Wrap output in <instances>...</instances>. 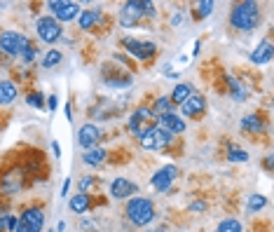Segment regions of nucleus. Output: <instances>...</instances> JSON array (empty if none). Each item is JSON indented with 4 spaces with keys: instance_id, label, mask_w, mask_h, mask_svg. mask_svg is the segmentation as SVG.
<instances>
[{
    "instance_id": "2eb2a0df",
    "label": "nucleus",
    "mask_w": 274,
    "mask_h": 232,
    "mask_svg": "<svg viewBox=\"0 0 274 232\" xmlns=\"http://www.w3.org/2000/svg\"><path fill=\"white\" fill-rule=\"evenodd\" d=\"M159 129H164V132H169L171 136L174 134H183L185 132V122H183L181 115H176V113H166V115L159 117Z\"/></svg>"
},
{
    "instance_id": "6ab92c4d",
    "label": "nucleus",
    "mask_w": 274,
    "mask_h": 232,
    "mask_svg": "<svg viewBox=\"0 0 274 232\" xmlns=\"http://www.w3.org/2000/svg\"><path fill=\"white\" fill-rule=\"evenodd\" d=\"M89 204H92V199H89L87 193H77L71 197V202H68V206H71L73 214H85V211H89Z\"/></svg>"
},
{
    "instance_id": "e433bc0d",
    "label": "nucleus",
    "mask_w": 274,
    "mask_h": 232,
    "mask_svg": "<svg viewBox=\"0 0 274 232\" xmlns=\"http://www.w3.org/2000/svg\"><path fill=\"white\" fill-rule=\"evenodd\" d=\"M7 230V216H0V232Z\"/></svg>"
},
{
    "instance_id": "1a4fd4ad",
    "label": "nucleus",
    "mask_w": 274,
    "mask_h": 232,
    "mask_svg": "<svg viewBox=\"0 0 274 232\" xmlns=\"http://www.w3.org/2000/svg\"><path fill=\"white\" fill-rule=\"evenodd\" d=\"M45 225V214L40 209H26L19 218V225L14 232H40Z\"/></svg>"
},
{
    "instance_id": "4be33fe9",
    "label": "nucleus",
    "mask_w": 274,
    "mask_h": 232,
    "mask_svg": "<svg viewBox=\"0 0 274 232\" xmlns=\"http://www.w3.org/2000/svg\"><path fill=\"white\" fill-rule=\"evenodd\" d=\"M227 85H230V94H232V99L235 101H246V96H248V92H246V87L237 80V77H227Z\"/></svg>"
},
{
    "instance_id": "2f4dec72",
    "label": "nucleus",
    "mask_w": 274,
    "mask_h": 232,
    "mask_svg": "<svg viewBox=\"0 0 274 232\" xmlns=\"http://www.w3.org/2000/svg\"><path fill=\"white\" fill-rule=\"evenodd\" d=\"M3 190H5V193H14V190H19V181H14V176H7L5 181H3Z\"/></svg>"
},
{
    "instance_id": "0eeeda50",
    "label": "nucleus",
    "mask_w": 274,
    "mask_h": 232,
    "mask_svg": "<svg viewBox=\"0 0 274 232\" xmlns=\"http://www.w3.org/2000/svg\"><path fill=\"white\" fill-rule=\"evenodd\" d=\"M171 143V134L159 127H148V132L141 136V145L145 150H164Z\"/></svg>"
},
{
    "instance_id": "7c9ffc66",
    "label": "nucleus",
    "mask_w": 274,
    "mask_h": 232,
    "mask_svg": "<svg viewBox=\"0 0 274 232\" xmlns=\"http://www.w3.org/2000/svg\"><path fill=\"white\" fill-rule=\"evenodd\" d=\"M26 101H28V106H31V108H43V106H45V103H43L45 99H43V94H40V92H33V94H28Z\"/></svg>"
},
{
    "instance_id": "9b49d317",
    "label": "nucleus",
    "mask_w": 274,
    "mask_h": 232,
    "mask_svg": "<svg viewBox=\"0 0 274 232\" xmlns=\"http://www.w3.org/2000/svg\"><path fill=\"white\" fill-rule=\"evenodd\" d=\"M204 111H206V99L202 94H190L181 103V113L185 117H199Z\"/></svg>"
},
{
    "instance_id": "412c9836",
    "label": "nucleus",
    "mask_w": 274,
    "mask_h": 232,
    "mask_svg": "<svg viewBox=\"0 0 274 232\" xmlns=\"http://www.w3.org/2000/svg\"><path fill=\"white\" fill-rule=\"evenodd\" d=\"M106 157H108V153H106L103 148H92V150H87V153H85L82 160H85V164H87V166H101Z\"/></svg>"
},
{
    "instance_id": "f03ea898",
    "label": "nucleus",
    "mask_w": 274,
    "mask_h": 232,
    "mask_svg": "<svg viewBox=\"0 0 274 232\" xmlns=\"http://www.w3.org/2000/svg\"><path fill=\"white\" fill-rule=\"evenodd\" d=\"M127 218L138 227H145L155 221V206L148 197H132L127 202Z\"/></svg>"
},
{
    "instance_id": "9d476101",
    "label": "nucleus",
    "mask_w": 274,
    "mask_h": 232,
    "mask_svg": "<svg viewBox=\"0 0 274 232\" xmlns=\"http://www.w3.org/2000/svg\"><path fill=\"white\" fill-rule=\"evenodd\" d=\"M122 47H127L129 54H134L136 59H141V61L153 59L155 52H157V47H155L153 43H141V40H134V38H124L122 40Z\"/></svg>"
},
{
    "instance_id": "aec40b11",
    "label": "nucleus",
    "mask_w": 274,
    "mask_h": 232,
    "mask_svg": "<svg viewBox=\"0 0 274 232\" xmlns=\"http://www.w3.org/2000/svg\"><path fill=\"white\" fill-rule=\"evenodd\" d=\"M190 94H192V85H187V82L176 85V87H174V92H171V96H169L171 106H181L183 101H185Z\"/></svg>"
},
{
    "instance_id": "473e14b6",
    "label": "nucleus",
    "mask_w": 274,
    "mask_h": 232,
    "mask_svg": "<svg viewBox=\"0 0 274 232\" xmlns=\"http://www.w3.org/2000/svg\"><path fill=\"white\" fill-rule=\"evenodd\" d=\"M92 183H94V178H92V176H85L82 181H80V193H87V190L92 188Z\"/></svg>"
},
{
    "instance_id": "cd10ccee",
    "label": "nucleus",
    "mask_w": 274,
    "mask_h": 232,
    "mask_svg": "<svg viewBox=\"0 0 274 232\" xmlns=\"http://www.w3.org/2000/svg\"><path fill=\"white\" fill-rule=\"evenodd\" d=\"M227 160H230V162H246L248 160V153H246V150H241V148H237V145H230Z\"/></svg>"
},
{
    "instance_id": "f8f14e48",
    "label": "nucleus",
    "mask_w": 274,
    "mask_h": 232,
    "mask_svg": "<svg viewBox=\"0 0 274 232\" xmlns=\"http://www.w3.org/2000/svg\"><path fill=\"white\" fill-rule=\"evenodd\" d=\"M136 195V183H132L129 178H113L110 183V197L113 199H127Z\"/></svg>"
},
{
    "instance_id": "a211bd4d",
    "label": "nucleus",
    "mask_w": 274,
    "mask_h": 232,
    "mask_svg": "<svg viewBox=\"0 0 274 232\" xmlns=\"http://www.w3.org/2000/svg\"><path fill=\"white\" fill-rule=\"evenodd\" d=\"M17 99V85L10 82V80H3L0 82V106H10Z\"/></svg>"
},
{
    "instance_id": "a19ab883",
    "label": "nucleus",
    "mask_w": 274,
    "mask_h": 232,
    "mask_svg": "<svg viewBox=\"0 0 274 232\" xmlns=\"http://www.w3.org/2000/svg\"><path fill=\"white\" fill-rule=\"evenodd\" d=\"M50 232H54V230H50Z\"/></svg>"
},
{
    "instance_id": "ddd939ff",
    "label": "nucleus",
    "mask_w": 274,
    "mask_h": 232,
    "mask_svg": "<svg viewBox=\"0 0 274 232\" xmlns=\"http://www.w3.org/2000/svg\"><path fill=\"white\" fill-rule=\"evenodd\" d=\"M99 138H101V132L96 124H85V127H80V132H77V143L82 145L85 150L96 148Z\"/></svg>"
},
{
    "instance_id": "f3484780",
    "label": "nucleus",
    "mask_w": 274,
    "mask_h": 232,
    "mask_svg": "<svg viewBox=\"0 0 274 232\" xmlns=\"http://www.w3.org/2000/svg\"><path fill=\"white\" fill-rule=\"evenodd\" d=\"M101 19V10L99 7H92V10H82L80 12V17H77V24H80V28H85V31H89V28H94V24Z\"/></svg>"
},
{
    "instance_id": "393cba45",
    "label": "nucleus",
    "mask_w": 274,
    "mask_h": 232,
    "mask_svg": "<svg viewBox=\"0 0 274 232\" xmlns=\"http://www.w3.org/2000/svg\"><path fill=\"white\" fill-rule=\"evenodd\" d=\"M265 206H267V199L263 197V195H251L248 197V214H256V211H263Z\"/></svg>"
},
{
    "instance_id": "dca6fc26",
    "label": "nucleus",
    "mask_w": 274,
    "mask_h": 232,
    "mask_svg": "<svg viewBox=\"0 0 274 232\" xmlns=\"http://www.w3.org/2000/svg\"><path fill=\"white\" fill-rule=\"evenodd\" d=\"M269 61H272V43L263 40V43L251 52V64L253 66H263V64H269Z\"/></svg>"
},
{
    "instance_id": "20e7f679",
    "label": "nucleus",
    "mask_w": 274,
    "mask_h": 232,
    "mask_svg": "<svg viewBox=\"0 0 274 232\" xmlns=\"http://www.w3.org/2000/svg\"><path fill=\"white\" fill-rule=\"evenodd\" d=\"M28 45H31V40L24 33H17V31H3L0 33V52H5L10 56H22V52Z\"/></svg>"
},
{
    "instance_id": "5701e85b",
    "label": "nucleus",
    "mask_w": 274,
    "mask_h": 232,
    "mask_svg": "<svg viewBox=\"0 0 274 232\" xmlns=\"http://www.w3.org/2000/svg\"><path fill=\"white\" fill-rule=\"evenodd\" d=\"M216 232H244V225H241L237 218H225V221L218 223Z\"/></svg>"
},
{
    "instance_id": "b1692460",
    "label": "nucleus",
    "mask_w": 274,
    "mask_h": 232,
    "mask_svg": "<svg viewBox=\"0 0 274 232\" xmlns=\"http://www.w3.org/2000/svg\"><path fill=\"white\" fill-rule=\"evenodd\" d=\"M241 129H244V132H260V129H263V122H260L258 115H246L241 120Z\"/></svg>"
},
{
    "instance_id": "c85d7f7f",
    "label": "nucleus",
    "mask_w": 274,
    "mask_h": 232,
    "mask_svg": "<svg viewBox=\"0 0 274 232\" xmlns=\"http://www.w3.org/2000/svg\"><path fill=\"white\" fill-rule=\"evenodd\" d=\"M211 10H214V3L211 0H202V3H197V17H208L211 14Z\"/></svg>"
},
{
    "instance_id": "4c0bfd02",
    "label": "nucleus",
    "mask_w": 274,
    "mask_h": 232,
    "mask_svg": "<svg viewBox=\"0 0 274 232\" xmlns=\"http://www.w3.org/2000/svg\"><path fill=\"white\" fill-rule=\"evenodd\" d=\"M52 148H54V157H61V148H59L56 141H52Z\"/></svg>"
},
{
    "instance_id": "c9c22d12",
    "label": "nucleus",
    "mask_w": 274,
    "mask_h": 232,
    "mask_svg": "<svg viewBox=\"0 0 274 232\" xmlns=\"http://www.w3.org/2000/svg\"><path fill=\"white\" fill-rule=\"evenodd\" d=\"M68 190H71V178H66V183H64V188H61V197H66Z\"/></svg>"
},
{
    "instance_id": "39448f33",
    "label": "nucleus",
    "mask_w": 274,
    "mask_h": 232,
    "mask_svg": "<svg viewBox=\"0 0 274 232\" xmlns=\"http://www.w3.org/2000/svg\"><path fill=\"white\" fill-rule=\"evenodd\" d=\"M35 31H38L40 40H45L47 45L59 43V40H61V33H64L61 24L56 22L54 17H40L38 22H35Z\"/></svg>"
},
{
    "instance_id": "72a5a7b5",
    "label": "nucleus",
    "mask_w": 274,
    "mask_h": 232,
    "mask_svg": "<svg viewBox=\"0 0 274 232\" xmlns=\"http://www.w3.org/2000/svg\"><path fill=\"white\" fill-rule=\"evenodd\" d=\"M17 225H19V218H17V216H7V230L14 232V230H17Z\"/></svg>"
},
{
    "instance_id": "f257e3e1",
    "label": "nucleus",
    "mask_w": 274,
    "mask_h": 232,
    "mask_svg": "<svg viewBox=\"0 0 274 232\" xmlns=\"http://www.w3.org/2000/svg\"><path fill=\"white\" fill-rule=\"evenodd\" d=\"M230 24L239 31H253L260 24V7L251 0L246 3H237L230 12Z\"/></svg>"
},
{
    "instance_id": "423d86ee",
    "label": "nucleus",
    "mask_w": 274,
    "mask_h": 232,
    "mask_svg": "<svg viewBox=\"0 0 274 232\" xmlns=\"http://www.w3.org/2000/svg\"><path fill=\"white\" fill-rule=\"evenodd\" d=\"M47 7L52 10V17L59 24L73 22V19H77L80 12H82L77 3H68V0H52V3H47Z\"/></svg>"
},
{
    "instance_id": "f704fd0d",
    "label": "nucleus",
    "mask_w": 274,
    "mask_h": 232,
    "mask_svg": "<svg viewBox=\"0 0 274 232\" xmlns=\"http://www.w3.org/2000/svg\"><path fill=\"white\" fill-rule=\"evenodd\" d=\"M56 106H59V99H56V96H54V94H52V96H50V99H47V108H50V111H54Z\"/></svg>"
},
{
    "instance_id": "6e6552de",
    "label": "nucleus",
    "mask_w": 274,
    "mask_h": 232,
    "mask_svg": "<svg viewBox=\"0 0 274 232\" xmlns=\"http://www.w3.org/2000/svg\"><path fill=\"white\" fill-rule=\"evenodd\" d=\"M176 178H178V166L176 164H164L162 169L155 172L153 178H150V185H153V190H157V193H166Z\"/></svg>"
},
{
    "instance_id": "4468645a",
    "label": "nucleus",
    "mask_w": 274,
    "mask_h": 232,
    "mask_svg": "<svg viewBox=\"0 0 274 232\" xmlns=\"http://www.w3.org/2000/svg\"><path fill=\"white\" fill-rule=\"evenodd\" d=\"M148 120H150V111H148V108H138V111L129 117V132L136 134V136L141 138L143 134L148 132V124H145Z\"/></svg>"
},
{
    "instance_id": "ea45409f",
    "label": "nucleus",
    "mask_w": 274,
    "mask_h": 232,
    "mask_svg": "<svg viewBox=\"0 0 274 232\" xmlns=\"http://www.w3.org/2000/svg\"><path fill=\"white\" fill-rule=\"evenodd\" d=\"M150 232H166L164 227H155V230H150Z\"/></svg>"
},
{
    "instance_id": "c756f323",
    "label": "nucleus",
    "mask_w": 274,
    "mask_h": 232,
    "mask_svg": "<svg viewBox=\"0 0 274 232\" xmlns=\"http://www.w3.org/2000/svg\"><path fill=\"white\" fill-rule=\"evenodd\" d=\"M35 56H38V50H35V45H28L26 50L22 52V56H19V59H22L24 64H31V61L35 59Z\"/></svg>"
},
{
    "instance_id": "58836bf2",
    "label": "nucleus",
    "mask_w": 274,
    "mask_h": 232,
    "mask_svg": "<svg viewBox=\"0 0 274 232\" xmlns=\"http://www.w3.org/2000/svg\"><path fill=\"white\" fill-rule=\"evenodd\" d=\"M66 117H68V120H73V111H71V103L66 106Z\"/></svg>"
},
{
    "instance_id": "a878e982",
    "label": "nucleus",
    "mask_w": 274,
    "mask_h": 232,
    "mask_svg": "<svg viewBox=\"0 0 274 232\" xmlns=\"http://www.w3.org/2000/svg\"><path fill=\"white\" fill-rule=\"evenodd\" d=\"M171 108H174V106H171L169 96H162V99H157V101H155V106H153V111L157 113L159 117L166 115V113H171Z\"/></svg>"
},
{
    "instance_id": "bb28decb",
    "label": "nucleus",
    "mask_w": 274,
    "mask_h": 232,
    "mask_svg": "<svg viewBox=\"0 0 274 232\" xmlns=\"http://www.w3.org/2000/svg\"><path fill=\"white\" fill-rule=\"evenodd\" d=\"M61 59H64V56H61L59 50H50L47 54L43 56V66L45 68H52V66H56V64H61Z\"/></svg>"
},
{
    "instance_id": "7ed1b4c3",
    "label": "nucleus",
    "mask_w": 274,
    "mask_h": 232,
    "mask_svg": "<svg viewBox=\"0 0 274 232\" xmlns=\"http://www.w3.org/2000/svg\"><path fill=\"white\" fill-rule=\"evenodd\" d=\"M141 17H155V5L150 0H129L122 5V12H120V22L124 28L134 26Z\"/></svg>"
}]
</instances>
